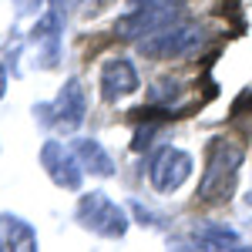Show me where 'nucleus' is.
I'll list each match as a JSON object with an SVG mask.
<instances>
[{
  "label": "nucleus",
  "instance_id": "nucleus-3",
  "mask_svg": "<svg viewBox=\"0 0 252 252\" xmlns=\"http://www.w3.org/2000/svg\"><path fill=\"white\" fill-rule=\"evenodd\" d=\"M78 222L101 239H121L128 232V215L104 192H88L78 202Z\"/></svg>",
  "mask_w": 252,
  "mask_h": 252
},
{
  "label": "nucleus",
  "instance_id": "nucleus-6",
  "mask_svg": "<svg viewBox=\"0 0 252 252\" xmlns=\"http://www.w3.org/2000/svg\"><path fill=\"white\" fill-rule=\"evenodd\" d=\"M40 165H44V172L51 175V182L58 185V189H67V192H78L81 182H84V168H81L78 155H71L61 141H44V148H40Z\"/></svg>",
  "mask_w": 252,
  "mask_h": 252
},
{
  "label": "nucleus",
  "instance_id": "nucleus-13",
  "mask_svg": "<svg viewBox=\"0 0 252 252\" xmlns=\"http://www.w3.org/2000/svg\"><path fill=\"white\" fill-rule=\"evenodd\" d=\"M232 252H252V246H235Z\"/></svg>",
  "mask_w": 252,
  "mask_h": 252
},
{
  "label": "nucleus",
  "instance_id": "nucleus-12",
  "mask_svg": "<svg viewBox=\"0 0 252 252\" xmlns=\"http://www.w3.org/2000/svg\"><path fill=\"white\" fill-rule=\"evenodd\" d=\"M7 94V67H3V64H0V97Z\"/></svg>",
  "mask_w": 252,
  "mask_h": 252
},
{
  "label": "nucleus",
  "instance_id": "nucleus-1",
  "mask_svg": "<svg viewBox=\"0 0 252 252\" xmlns=\"http://www.w3.org/2000/svg\"><path fill=\"white\" fill-rule=\"evenodd\" d=\"M242 168V145H235L229 138H215L205 152V172L198 185V202H229L235 182Z\"/></svg>",
  "mask_w": 252,
  "mask_h": 252
},
{
  "label": "nucleus",
  "instance_id": "nucleus-9",
  "mask_svg": "<svg viewBox=\"0 0 252 252\" xmlns=\"http://www.w3.org/2000/svg\"><path fill=\"white\" fill-rule=\"evenodd\" d=\"M0 239H3V252H37V232L14 215L0 219Z\"/></svg>",
  "mask_w": 252,
  "mask_h": 252
},
{
  "label": "nucleus",
  "instance_id": "nucleus-5",
  "mask_svg": "<svg viewBox=\"0 0 252 252\" xmlns=\"http://www.w3.org/2000/svg\"><path fill=\"white\" fill-rule=\"evenodd\" d=\"M47 111L44 115L54 121V128L64 131V135H71V131H78L81 121L88 118V97H84V84L78 78L64 81V88H61V94L54 104H44Z\"/></svg>",
  "mask_w": 252,
  "mask_h": 252
},
{
  "label": "nucleus",
  "instance_id": "nucleus-11",
  "mask_svg": "<svg viewBox=\"0 0 252 252\" xmlns=\"http://www.w3.org/2000/svg\"><path fill=\"white\" fill-rule=\"evenodd\" d=\"M178 91H182V84L175 78H155L148 88V101H152V108H161V104H172Z\"/></svg>",
  "mask_w": 252,
  "mask_h": 252
},
{
  "label": "nucleus",
  "instance_id": "nucleus-8",
  "mask_svg": "<svg viewBox=\"0 0 252 252\" xmlns=\"http://www.w3.org/2000/svg\"><path fill=\"white\" fill-rule=\"evenodd\" d=\"M74 155H78L81 168H84V172H91V175L108 178V175L118 172L115 158L104 152V145H101L97 138H78V141H74Z\"/></svg>",
  "mask_w": 252,
  "mask_h": 252
},
{
  "label": "nucleus",
  "instance_id": "nucleus-15",
  "mask_svg": "<svg viewBox=\"0 0 252 252\" xmlns=\"http://www.w3.org/2000/svg\"><path fill=\"white\" fill-rule=\"evenodd\" d=\"M0 252H3V239H0Z\"/></svg>",
  "mask_w": 252,
  "mask_h": 252
},
{
  "label": "nucleus",
  "instance_id": "nucleus-7",
  "mask_svg": "<svg viewBox=\"0 0 252 252\" xmlns=\"http://www.w3.org/2000/svg\"><path fill=\"white\" fill-rule=\"evenodd\" d=\"M138 84H141V78H138L135 64L128 58H111L101 67V94H104V101H121L125 94L138 91Z\"/></svg>",
  "mask_w": 252,
  "mask_h": 252
},
{
  "label": "nucleus",
  "instance_id": "nucleus-14",
  "mask_svg": "<svg viewBox=\"0 0 252 252\" xmlns=\"http://www.w3.org/2000/svg\"><path fill=\"white\" fill-rule=\"evenodd\" d=\"M246 205H252V189H249V192H246Z\"/></svg>",
  "mask_w": 252,
  "mask_h": 252
},
{
  "label": "nucleus",
  "instance_id": "nucleus-4",
  "mask_svg": "<svg viewBox=\"0 0 252 252\" xmlns=\"http://www.w3.org/2000/svg\"><path fill=\"white\" fill-rule=\"evenodd\" d=\"M192 168H195V161H192L189 152H182L175 145H161L148 158V182H152L155 192L172 195L192 178Z\"/></svg>",
  "mask_w": 252,
  "mask_h": 252
},
{
  "label": "nucleus",
  "instance_id": "nucleus-2",
  "mask_svg": "<svg viewBox=\"0 0 252 252\" xmlns=\"http://www.w3.org/2000/svg\"><path fill=\"white\" fill-rule=\"evenodd\" d=\"M205 40L209 34L202 24H168L138 40V51L145 58H192L205 47Z\"/></svg>",
  "mask_w": 252,
  "mask_h": 252
},
{
  "label": "nucleus",
  "instance_id": "nucleus-10",
  "mask_svg": "<svg viewBox=\"0 0 252 252\" xmlns=\"http://www.w3.org/2000/svg\"><path fill=\"white\" fill-rule=\"evenodd\" d=\"M195 249L202 252H232L235 242H239V235H235V229H229V225H219V222H205V225H198L192 235Z\"/></svg>",
  "mask_w": 252,
  "mask_h": 252
}]
</instances>
